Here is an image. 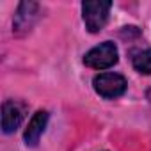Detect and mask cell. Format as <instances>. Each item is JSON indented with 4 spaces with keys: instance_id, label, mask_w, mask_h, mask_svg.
<instances>
[{
    "instance_id": "4",
    "label": "cell",
    "mask_w": 151,
    "mask_h": 151,
    "mask_svg": "<svg viewBox=\"0 0 151 151\" xmlns=\"http://www.w3.org/2000/svg\"><path fill=\"white\" fill-rule=\"evenodd\" d=\"M39 18V4L37 2H22L16 9L14 20H13V32L16 36H22L29 32L34 23Z\"/></svg>"
},
{
    "instance_id": "7",
    "label": "cell",
    "mask_w": 151,
    "mask_h": 151,
    "mask_svg": "<svg viewBox=\"0 0 151 151\" xmlns=\"http://www.w3.org/2000/svg\"><path fill=\"white\" fill-rule=\"evenodd\" d=\"M132 62H133V68H135L139 73H142V75H151V48L140 50V52L133 53Z\"/></svg>"
},
{
    "instance_id": "1",
    "label": "cell",
    "mask_w": 151,
    "mask_h": 151,
    "mask_svg": "<svg viewBox=\"0 0 151 151\" xmlns=\"http://www.w3.org/2000/svg\"><path fill=\"white\" fill-rule=\"evenodd\" d=\"M110 7H112V2H109V0H87V2L82 4V18H84L86 29L91 34L100 32L107 25Z\"/></svg>"
},
{
    "instance_id": "8",
    "label": "cell",
    "mask_w": 151,
    "mask_h": 151,
    "mask_svg": "<svg viewBox=\"0 0 151 151\" xmlns=\"http://www.w3.org/2000/svg\"><path fill=\"white\" fill-rule=\"evenodd\" d=\"M147 100H149V101H151V89H149V91H147Z\"/></svg>"
},
{
    "instance_id": "5",
    "label": "cell",
    "mask_w": 151,
    "mask_h": 151,
    "mask_svg": "<svg viewBox=\"0 0 151 151\" xmlns=\"http://www.w3.org/2000/svg\"><path fill=\"white\" fill-rule=\"evenodd\" d=\"M23 121V110L20 109L18 103H14L13 100L4 101L2 105V132L4 133H13L20 128Z\"/></svg>"
},
{
    "instance_id": "6",
    "label": "cell",
    "mask_w": 151,
    "mask_h": 151,
    "mask_svg": "<svg viewBox=\"0 0 151 151\" xmlns=\"http://www.w3.org/2000/svg\"><path fill=\"white\" fill-rule=\"evenodd\" d=\"M46 124H48V112L46 110H37L32 116V119L29 121L27 128H25V133H23L25 144L27 146H37Z\"/></svg>"
},
{
    "instance_id": "3",
    "label": "cell",
    "mask_w": 151,
    "mask_h": 151,
    "mask_svg": "<svg viewBox=\"0 0 151 151\" xmlns=\"http://www.w3.org/2000/svg\"><path fill=\"white\" fill-rule=\"evenodd\" d=\"M93 86H94V91L105 100L119 98L126 91V80H124L123 75H117V73H100V75H96L94 80H93Z\"/></svg>"
},
{
    "instance_id": "2",
    "label": "cell",
    "mask_w": 151,
    "mask_h": 151,
    "mask_svg": "<svg viewBox=\"0 0 151 151\" xmlns=\"http://www.w3.org/2000/svg\"><path fill=\"white\" fill-rule=\"evenodd\" d=\"M119 59L117 53V46L112 41H105L94 48H91L86 57H84V64L93 68V69H107L112 68Z\"/></svg>"
}]
</instances>
